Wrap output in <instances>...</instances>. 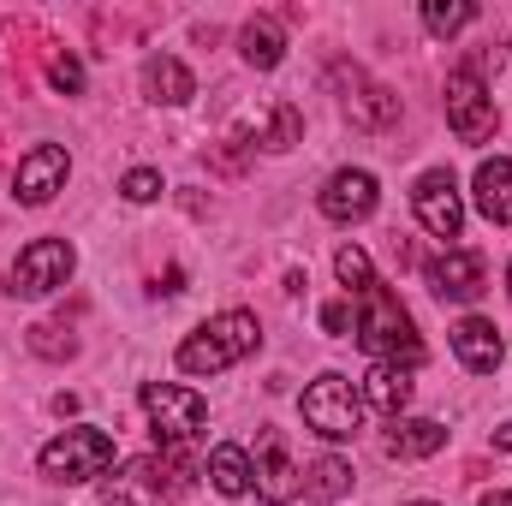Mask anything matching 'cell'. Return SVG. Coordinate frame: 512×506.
Listing matches in <instances>:
<instances>
[{
	"instance_id": "7402d4cb",
	"label": "cell",
	"mask_w": 512,
	"mask_h": 506,
	"mask_svg": "<svg viewBox=\"0 0 512 506\" xmlns=\"http://www.w3.org/2000/svg\"><path fill=\"white\" fill-rule=\"evenodd\" d=\"M346 489H352V465L334 459V453H322V459L310 465V477H304V495H310V501H340Z\"/></svg>"
},
{
	"instance_id": "cb8c5ba5",
	"label": "cell",
	"mask_w": 512,
	"mask_h": 506,
	"mask_svg": "<svg viewBox=\"0 0 512 506\" xmlns=\"http://www.w3.org/2000/svg\"><path fill=\"white\" fill-rule=\"evenodd\" d=\"M334 274H340V280H346L358 298L376 286V268H370V251H364V245H346V251L334 256Z\"/></svg>"
},
{
	"instance_id": "277c9868",
	"label": "cell",
	"mask_w": 512,
	"mask_h": 506,
	"mask_svg": "<svg viewBox=\"0 0 512 506\" xmlns=\"http://www.w3.org/2000/svg\"><path fill=\"white\" fill-rule=\"evenodd\" d=\"M42 477L48 483H90V477H102L108 465H114V435H102V429H66V435H54L48 447H42Z\"/></svg>"
},
{
	"instance_id": "f546056e",
	"label": "cell",
	"mask_w": 512,
	"mask_h": 506,
	"mask_svg": "<svg viewBox=\"0 0 512 506\" xmlns=\"http://www.w3.org/2000/svg\"><path fill=\"white\" fill-rule=\"evenodd\" d=\"M483 506H512V495H483Z\"/></svg>"
},
{
	"instance_id": "484cf974",
	"label": "cell",
	"mask_w": 512,
	"mask_h": 506,
	"mask_svg": "<svg viewBox=\"0 0 512 506\" xmlns=\"http://www.w3.org/2000/svg\"><path fill=\"white\" fill-rule=\"evenodd\" d=\"M120 197L126 203H155L161 197V173L155 167H131L126 179H120Z\"/></svg>"
},
{
	"instance_id": "ffe728a7",
	"label": "cell",
	"mask_w": 512,
	"mask_h": 506,
	"mask_svg": "<svg viewBox=\"0 0 512 506\" xmlns=\"http://www.w3.org/2000/svg\"><path fill=\"white\" fill-rule=\"evenodd\" d=\"M239 54H245V66H256V72H274L280 54H286L280 24H274V18H251V24L239 30Z\"/></svg>"
},
{
	"instance_id": "4fadbf2b",
	"label": "cell",
	"mask_w": 512,
	"mask_h": 506,
	"mask_svg": "<svg viewBox=\"0 0 512 506\" xmlns=\"http://www.w3.org/2000/svg\"><path fill=\"white\" fill-rule=\"evenodd\" d=\"M251 477H256V495H262L268 506H292V501H298V489H304V477L292 471V459H286V447H280V435H274V429H268V435H262V447H256Z\"/></svg>"
},
{
	"instance_id": "4316f807",
	"label": "cell",
	"mask_w": 512,
	"mask_h": 506,
	"mask_svg": "<svg viewBox=\"0 0 512 506\" xmlns=\"http://www.w3.org/2000/svg\"><path fill=\"white\" fill-rule=\"evenodd\" d=\"M48 78H54V90H84V72H78L72 54H60V60L48 66Z\"/></svg>"
},
{
	"instance_id": "f1b7e54d",
	"label": "cell",
	"mask_w": 512,
	"mask_h": 506,
	"mask_svg": "<svg viewBox=\"0 0 512 506\" xmlns=\"http://www.w3.org/2000/svg\"><path fill=\"white\" fill-rule=\"evenodd\" d=\"M495 447H507V453H512V423H501V429H495Z\"/></svg>"
},
{
	"instance_id": "83f0119b",
	"label": "cell",
	"mask_w": 512,
	"mask_h": 506,
	"mask_svg": "<svg viewBox=\"0 0 512 506\" xmlns=\"http://www.w3.org/2000/svg\"><path fill=\"white\" fill-rule=\"evenodd\" d=\"M322 328H328V334H352V328H358V310L340 298V304H328V310H322Z\"/></svg>"
},
{
	"instance_id": "1f68e13d",
	"label": "cell",
	"mask_w": 512,
	"mask_h": 506,
	"mask_svg": "<svg viewBox=\"0 0 512 506\" xmlns=\"http://www.w3.org/2000/svg\"><path fill=\"white\" fill-rule=\"evenodd\" d=\"M507 286H512V268H507Z\"/></svg>"
},
{
	"instance_id": "3957f363",
	"label": "cell",
	"mask_w": 512,
	"mask_h": 506,
	"mask_svg": "<svg viewBox=\"0 0 512 506\" xmlns=\"http://www.w3.org/2000/svg\"><path fill=\"white\" fill-rule=\"evenodd\" d=\"M256 340H262V328H256L251 310H227V316L203 322L197 334H185L179 370H185V376H221V370H233L239 358H251Z\"/></svg>"
},
{
	"instance_id": "603a6c76",
	"label": "cell",
	"mask_w": 512,
	"mask_h": 506,
	"mask_svg": "<svg viewBox=\"0 0 512 506\" xmlns=\"http://www.w3.org/2000/svg\"><path fill=\"white\" fill-rule=\"evenodd\" d=\"M471 18H477V6H471V0H429V6H423L429 36H453V30H465Z\"/></svg>"
},
{
	"instance_id": "7c38bea8",
	"label": "cell",
	"mask_w": 512,
	"mask_h": 506,
	"mask_svg": "<svg viewBox=\"0 0 512 506\" xmlns=\"http://www.w3.org/2000/svg\"><path fill=\"white\" fill-rule=\"evenodd\" d=\"M483 286H489V274H483L477 251H447L429 262V292L441 304H471V298H483Z\"/></svg>"
},
{
	"instance_id": "d6986e66",
	"label": "cell",
	"mask_w": 512,
	"mask_h": 506,
	"mask_svg": "<svg viewBox=\"0 0 512 506\" xmlns=\"http://www.w3.org/2000/svg\"><path fill=\"white\" fill-rule=\"evenodd\" d=\"M364 405H376L387 417H399L405 405H411V370H399V364H370V376H364Z\"/></svg>"
},
{
	"instance_id": "4dcf8cb0",
	"label": "cell",
	"mask_w": 512,
	"mask_h": 506,
	"mask_svg": "<svg viewBox=\"0 0 512 506\" xmlns=\"http://www.w3.org/2000/svg\"><path fill=\"white\" fill-rule=\"evenodd\" d=\"M411 506H435V501H411Z\"/></svg>"
},
{
	"instance_id": "5bb4252c",
	"label": "cell",
	"mask_w": 512,
	"mask_h": 506,
	"mask_svg": "<svg viewBox=\"0 0 512 506\" xmlns=\"http://www.w3.org/2000/svg\"><path fill=\"white\" fill-rule=\"evenodd\" d=\"M340 84H346V78H340ZM346 120H352L358 131H387L393 120H399V96L352 72V84H346Z\"/></svg>"
},
{
	"instance_id": "44dd1931",
	"label": "cell",
	"mask_w": 512,
	"mask_h": 506,
	"mask_svg": "<svg viewBox=\"0 0 512 506\" xmlns=\"http://www.w3.org/2000/svg\"><path fill=\"white\" fill-rule=\"evenodd\" d=\"M209 483H215L227 501H239V495L251 489V459H245V447H233V441L215 447V453H209Z\"/></svg>"
},
{
	"instance_id": "8fae6325",
	"label": "cell",
	"mask_w": 512,
	"mask_h": 506,
	"mask_svg": "<svg viewBox=\"0 0 512 506\" xmlns=\"http://www.w3.org/2000/svg\"><path fill=\"white\" fill-rule=\"evenodd\" d=\"M322 215L328 221H340V227H352V221H370L376 215V203H382V191H376V173H364V167H340L328 185H322Z\"/></svg>"
},
{
	"instance_id": "9a60e30c",
	"label": "cell",
	"mask_w": 512,
	"mask_h": 506,
	"mask_svg": "<svg viewBox=\"0 0 512 506\" xmlns=\"http://www.w3.org/2000/svg\"><path fill=\"white\" fill-rule=\"evenodd\" d=\"M453 352H459V364H465L471 376H495V370H501V334H495V322L465 316V322L453 328Z\"/></svg>"
},
{
	"instance_id": "ac0fdd59",
	"label": "cell",
	"mask_w": 512,
	"mask_h": 506,
	"mask_svg": "<svg viewBox=\"0 0 512 506\" xmlns=\"http://www.w3.org/2000/svg\"><path fill=\"white\" fill-rule=\"evenodd\" d=\"M447 447V429L435 423V417H405V423H393V435H387V459H429V453H441Z\"/></svg>"
},
{
	"instance_id": "30bf717a",
	"label": "cell",
	"mask_w": 512,
	"mask_h": 506,
	"mask_svg": "<svg viewBox=\"0 0 512 506\" xmlns=\"http://www.w3.org/2000/svg\"><path fill=\"white\" fill-rule=\"evenodd\" d=\"M66 173H72V155H66L60 143H36V149L18 161V173H12V197L30 203V209H42L54 191H66Z\"/></svg>"
},
{
	"instance_id": "ba28073f",
	"label": "cell",
	"mask_w": 512,
	"mask_h": 506,
	"mask_svg": "<svg viewBox=\"0 0 512 506\" xmlns=\"http://www.w3.org/2000/svg\"><path fill=\"white\" fill-rule=\"evenodd\" d=\"M72 268H78V251L66 239H36L12 262V292L18 298H48V292H60L72 280Z\"/></svg>"
},
{
	"instance_id": "5b68a950",
	"label": "cell",
	"mask_w": 512,
	"mask_h": 506,
	"mask_svg": "<svg viewBox=\"0 0 512 506\" xmlns=\"http://www.w3.org/2000/svg\"><path fill=\"white\" fill-rule=\"evenodd\" d=\"M304 423L316 429V435H328V441H352L358 429H364V393L352 387L346 376H316L304 387Z\"/></svg>"
},
{
	"instance_id": "9c48e42d",
	"label": "cell",
	"mask_w": 512,
	"mask_h": 506,
	"mask_svg": "<svg viewBox=\"0 0 512 506\" xmlns=\"http://www.w3.org/2000/svg\"><path fill=\"white\" fill-rule=\"evenodd\" d=\"M411 209H417L423 233H435V239H459V227H465L459 179H453L447 167H429V173L417 179V191H411Z\"/></svg>"
},
{
	"instance_id": "2e32d148",
	"label": "cell",
	"mask_w": 512,
	"mask_h": 506,
	"mask_svg": "<svg viewBox=\"0 0 512 506\" xmlns=\"http://www.w3.org/2000/svg\"><path fill=\"white\" fill-rule=\"evenodd\" d=\"M477 209L495 221V227H512V161L495 155L477 167Z\"/></svg>"
},
{
	"instance_id": "52a82bcc",
	"label": "cell",
	"mask_w": 512,
	"mask_h": 506,
	"mask_svg": "<svg viewBox=\"0 0 512 506\" xmlns=\"http://www.w3.org/2000/svg\"><path fill=\"white\" fill-rule=\"evenodd\" d=\"M447 126L459 131V143H489L495 126H501L495 96H489V84H483L471 66H459V72L447 78Z\"/></svg>"
},
{
	"instance_id": "8992f818",
	"label": "cell",
	"mask_w": 512,
	"mask_h": 506,
	"mask_svg": "<svg viewBox=\"0 0 512 506\" xmlns=\"http://www.w3.org/2000/svg\"><path fill=\"white\" fill-rule=\"evenodd\" d=\"M143 411H149L161 447H185L209 423V399L191 387H173V381H143Z\"/></svg>"
},
{
	"instance_id": "d4e9b609",
	"label": "cell",
	"mask_w": 512,
	"mask_h": 506,
	"mask_svg": "<svg viewBox=\"0 0 512 506\" xmlns=\"http://www.w3.org/2000/svg\"><path fill=\"white\" fill-rule=\"evenodd\" d=\"M30 352H42V358H72L78 340H72L60 322H36V328H30Z\"/></svg>"
},
{
	"instance_id": "e0dca14e",
	"label": "cell",
	"mask_w": 512,
	"mask_h": 506,
	"mask_svg": "<svg viewBox=\"0 0 512 506\" xmlns=\"http://www.w3.org/2000/svg\"><path fill=\"white\" fill-rule=\"evenodd\" d=\"M143 90H149V102L179 108V102H191V96H197V78H191L173 54H155V60L143 66Z\"/></svg>"
},
{
	"instance_id": "6da1fadb",
	"label": "cell",
	"mask_w": 512,
	"mask_h": 506,
	"mask_svg": "<svg viewBox=\"0 0 512 506\" xmlns=\"http://www.w3.org/2000/svg\"><path fill=\"white\" fill-rule=\"evenodd\" d=\"M358 346H364L376 364H399V370H417V364H423V340H417V328H411L399 292L382 286V280L358 298Z\"/></svg>"
},
{
	"instance_id": "7a4b0ae2",
	"label": "cell",
	"mask_w": 512,
	"mask_h": 506,
	"mask_svg": "<svg viewBox=\"0 0 512 506\" xmlns=\"http://www.w3.org/2000/svg\"><path fill=\"white\" fill-rule=\"evenodd\" d=\"M191 477H197V465L179 447L143 453V459L120 465V477H108V506H173L191 489Z\"/></svg>"
}]
</instances>
